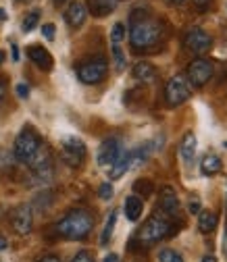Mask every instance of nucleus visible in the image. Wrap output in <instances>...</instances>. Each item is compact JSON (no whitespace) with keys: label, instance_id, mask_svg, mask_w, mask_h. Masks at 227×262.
Returning <instances> with one entry per match:
<instances>
[{"label":"nucleus","instance_id":"a211bd4d","mask_svg":"<svg viewBox=\"0 0 227 262\" xmlns=\"http://www.w3.org/2000/svg\"><path fill=\"white\" fill-rule=\"evenodd\" d=\"M196 146H198L196 136H194L192 131H185V136H183V140H181V146H179L181 158L185 160V165H192L194 156H196Z\"/></svg>","mask_w":227,"mask_h":262},{"label":"nucleus","instance_id":"aec40b11","mask_svg":"<svg viewBox=\"0 0 227 262\" xmlns=\"http://www.w3.org/2000/svg\"><path fill=\"white\" fill-rule=\"evenodd\" d=\"M221 167H223V162H221V158H219L217 154H204V156H202V162H200L202 175L213 177V175H217V173L221 171Z\"/></svg>","mask_w":227,"mask_h":262},{"label":"nucleus","instance_id":"7ed1b4c3","mask_svg":"<svg viewBox=\"0 0 227 262\" xmlns=\"http://www.w3.org/2000/svg\"><path fill=\"white\" fill-rule=\"evenodd\" d=\"M42 148V140L40 136L36 134V131L31 129H23L21 134L17 136L15 140V146H13V154L19 162H25V165H29V160L34 158Z\"/></svg>","mask_w":227,"mask_h":262},{"label":"nucleus","instance_id":"c85d7f7f","mask_svg":"<svg viewBox=\"0 0 227 262\" xmlns=\"http://www.w3.org/2000/svg\"><path fill=\"white\" fill-rule=\"evenodd\" d=\"M98 195H100V200H111L113 198V183L105 181L100 185V189H98Z\"/></svg>","mask_w":227,"mask_h":262},{"label":"nucleus","instance_id":"9d476101","mask_svg":"<svg viewBox=\"0 0 227 262\" xmlns=\"http://www.w3.org/2000/svg\"><path fill=\"white\" fill-rule=\"evenodd\" d=\"M121 152H123V146H121V142L117 138L105 140L100 144V148H98V165L102 169H111L115 165V160L121 156Z\"/></svg>","mask_w":227,"mask_h":262},{"label":"nucleus","instance_id":"5701e85b","mask_svg":"<svg viewBox=\"0 0 227 262\" xmlns=\"http://www.w3.org/2000/svg\"><path fill=\"white\" fill-rule=\"evenodd\" d=\"M115 223H117V210H113V212L109 214V221H107V225H105V229H102V235H100V244H102V246H107V244L111 242L113 231H115Z\"/></svg>","mask_w":227,"mask_h":262},{"label":"nucleus","instance_id":"f3484780","mask_svg":"<svg viewBox=\"0 0 227 262\" xmlns=\"http://www.w3.org/2000/svg\"><path fill=\"white\" fill-rule=\"evenodd\" d=\"M123 210H125L127 221L136 223V221L142 216V210H144V200L140 198V195H129V198H125V206H123Z\"/></svg>","mask_w":227,"mask_h":262},{"label":"nucleus","instance_id":"f704fd0d","mask_svg":"<svg viewBox=\"0 0 227 262\" xmlns=\"http://www.w3.org/2000/svg\"><path fill=\"white\" fill-rule=\"evenodd\" d=\"M102 262H119V256H117V254H109Z\"/></svg>","mask_w":227,"mask_h":262},{"label":"nucleus","instance_id":"cd10ccee","mask_svg":"<svg viewBox=\"0 0 227 262\" xmlns=\"http://www.w3.org/2000/svg\"><path fill=\"white\" fill-rule=\"evenodd\" d=\"M123 38H125V25H123V23H115V25H113V31H111L113 44H121Z\"/></svg>","mask_w":227,"mask_h":262},{"label":"nucleus","instance_id":"393cba45","mask_svg":"<svg viewBox=\"0 0 227 262\" xmlns=\"http://www.w3.org/2000/svg\"><path fill=\"white\" fill-rule=\"evenodd\" d=\"M113 60H115V69L117 71H123L127 67V58H125V54H123L119 44H113Z\"/></svg>","mask_w":227,"mask_h":262},{"label":"nucleus","instance_id":"a878e982","mask_svg":"<svg viewBox=\"0 0 227 262\" xmlns=\"http://www.w3.org/2000/svg\"><path fill=\"white\" fill-rule=\"evenodd\" d=\"M38 21H40V11H31V13H27V15H25L21 29H23V31H31V29H34V27L38 25Z\"/></svg>","mask_w":227,"mask_h":262},{"label":"nucleus","instance_id":"c9c22d12","mask_svg":"<svg viewBox=\"0 0 227 262\" xmlns=\"http://www.w3.org/2000/svg\"><path fill=\"white\" fill-rule=\"evenodd\" d=\"M223 256L227 258V231H225V235H223Z\"/></svg>","mask_w":227,"mask_h":262},{"label":"nucleus","instance_id":"dca6fc26","mask_svg":"<svg viewBox=\"0 0 227 262\" xmlns=\"http://www.w3.org/2000/svg\"><path fill=\"white\" fill-rule=\"evenodd\" d=\"M121 0H88V9L94 17H107L111 15Z\"/></svg>","mask_w":227,"mask_h":262},{"label":"nucleus","instance_id":"c756f323","mask_svg":"<svg viewBox=\"0 0 227 262\" xmlns=\"http://www.w3.org/2000/svg\"><path fill=\"white\" fill-rule=\"evenodd\" d=\"M54 34H56V29H54V25H52V23L42 25V36H44L48 42H52V40H54Z\"/></svg>","mask_w":227,"mask_h":262},{"label":"nucleus","instance_id":"7c9ffc66","mask_svg":"<svg viewBox=\"0 0 227 262\" xmlns=\"http://www.w3.org/2000/svg\"><path fill=\"white\" fill-rule=\"evenodd\" d=\"M71 262H94V256H92L90 252L81 250V252H77V254L73 256V260H71Z\"/></svg>","mask_w":227,"mask_h":262},{"label":"nucleus","instance_id":"1a4fd4ad","mask_svg":"<svg viewBox=\"0 0 227 262\" xmlns=\"http://www.w3.org/2000/svg\"><path fill=\"white\" fill-rule=\"evenodd\" d=\"M60 156L69 167H79L86 158V144L79 138H65L60 146Z\"/></svg>","mask_w":227,"mask_h":262},{"label":"nucleus","instance_id":"ea45409f","mask_svg":"<svg viewBox=\"0 0 227 262\" xmlns=\"http://www.w3.org/2000/svg\"><path fill=\"white\" fill-rule=\"evenodd\" d=\"M7 246H9L7 239H5V237H0V250H7Z\"/></svg>","mask_w":227,"mask_h":262},{"label":"nucleus","instance_id":"58836bf2","mask_svg":"<svg viewBox=\"0 0 227 262\" xmlns=\"http://www.w3.org/2000/svg\"><path fill=\"white\" fill-rule=\"evenodd\" d=\"M13 60H19V48L13 46Z\"/></svg>","mask_w":227,"mask_h":262},{"label":"nucleus","instance_id":"bb28decb","mask_svg":"<svg viewBox=\"0 0 227 262\" xmlns=\"http://www.w3.org/2000/svg\"><path fill=\"white\" fill-rule=\"evenodd\" d=\"M158 260L160 262H183V256L175 250H160L158 252Z\"/></svg>","mask_w":227,"mask_h":262},{"label":"nucleus","instance_id":"6e6552de","mask_svg":"<svg viewBox=\"0 0 227 262\" xmlns=\"http://www.w3.org/2000/svg\"><path fill=\"white\" fill-rule=\"evenodd\" d=\"M213 62L207 60V58H196L188 64V81L194 85V88H202L209 83V79L213 77Z\"/></svg>","mask_w":227,"mask_h":262},{"label":"nucleus","instance_id":"4468645a","mask_svg":"<svg viewBox=\"0 0 227 262\" xmlns=\"http://www.w3.org/2000/svg\"><path fill=\"white\" fill-rule=\"evenodd\" d=\"M86 19H88V9L81 3H77V0L71 3L67 7V11H65V21H67V25L73 29H79L86 23Z\"/></svg>","mask_w":227,"mask_h":262},{"label":"nucleus","instance_id":"2f4dec72","mask_svg":"<svg viewBox=\"0 0 227 262\" xmlns=\"http://www.w3.org/2000/svg\"><path fill=\"white\" fill-rule=\"evenodd\" d=\"M17 96L19 98H27L29 96V88L25 83H17Z\"/></svg>","mask_w":227,"mask_h":262},{"label":"nucleus","instance_id":"b1692460","mask_svg":"<svg viewBox=\"0 0 227 262\" xmlns=\"http://www.w3.org/2000/svg\"><path fill=\"white\" fill-rule=\"evenodd\" d=\"M152 189H154V185H152V181H148V179H138V181L134 183L136 195H142V198H148V195L152 193Z\"/></svg>","mask_w":227,"mask_h":262},{"label":"nucleus","instance_id":"0eeeda50","mask_svg":"<svg viewBox=\"0 0 227 262\" xmlns=\"http://www.w3.org/2000/svg\"><path fill=\"white\" fill-rule=\"evenodd\" d=\"M183 46L188 52L200 56V54L209 52V48L213 46V38L202 27H192V29H188V34L183 38Z\"/></svg>","mask_w":227,"mask_h":262},{"label":"nucleus","instance_id":"6ab92c4d","mask_svg":"<svg viewBox=\"0 0 227 262\" xmlns=\"http://www.w3.org/2000/svg\"><path fill=\"white\" fill-rule=\"evenodd\" d=\"M129 169H132V158H129V152H121V156L115 160V165L109 169V177L111 179H121Z\"/></svg>","mask_w":227,"mask_h":262},{"label":"nucleus","instance_id":"473e14b6","mask_svg":"<svg viewBox=\"0 0 227 262\" xmlns=\"http://www.w3.org/2000/svg\"><path fill=\"white\" fill-rule=\"evenodd\" d=\"M190 210H192V212H200V204H198V200H196V198H194V200L190 202Z\"/></svg>","mask_w":227,"mask_h":262},{"label":"nucleus","instance_id":"f03ea898","mask_svg":"<svg viewBox=\"0 0 227 262\" xmlns=\"http://www.w3.org/2000/svg\"><path fill=\"white\" fill-rule=\"evenodd\" d=\"M92 229H94V216L86 208L69 210L56 225L58 235L65 239H71V242L86 239L92 233Z\"/></svg>","mask_w":227,"mask_h":262},{"label":"nucleus","instance_id":"4be33fe9","mask_svg":"<svg viewBox=\"0 0 227 262\" xmlns=\"http://www.w3.org/2000/svg\"><path fill=\"white\" fill-rule=\"evenodd\" d=\"M217 225H219L217 214H213V212H209V210H202V212H200V216H198V229H200L202 233L215 231Z\"/></svg>","mask_w":227,"mask_h":262},{"label":"nucleus","instance_id":"f257e3e1","mask_svg":"<svg viewBox=\"0 0 227 262\" xmlns=\"http://www.w3.org/2000/svg\"><path fill=\"white\" fill-rule=\"evenodd\" d=\"M163 40V25L148 13H132V29H129V44L134 52H148Z\"/></svg>","mask_w":227,"mask_h":262},{"label":"nucleus","instance_id":"ddd939ff","mask_svg":"<svg viewBox=\"0 0 227 262\" xmlns=\"http://www.w3.org/2000/svg\"><path fill=\"white\" fill-rule=\"evenodd\" d=\"M27 56H29L31 62H34L36 67H40L42 71H50V69H52V64H54L50 52H48L44 46H38V44H34V46H29V48H27Z\"/></svg>","mask_w":227,"mask_h":262},{"label":"nucleus","instance_id":"e433bc0d","mask_svg":"<svg viewBox=\"0 0 227 262\" xmlns=\"http://www.w3.org/2000/svg\"><path fill=\"white\" fill-rule=\"evenodd\" d=\"M202 262H217V258H215L213 254H207V256L202 258Z\"/></svg>","mask_w":227,"mask_h":262},{"label":"nucleus","instance_id":"f8f14e48","mask_svg":"<svg viewBox=\"0 0 227 262\" xmlns=\"http://www.w3.org/2000/svg\"><path fill=\"white\" fill-rule=\"evenodd\" d=\"M29 167H31V171H34V175L42 181H48L52 177V160H50V154L44 146L40 148V152L34 158L29 160Z\"/></svg>","mask_w":227,"mask_h":262},{"label":"nucleus","instance_id":"20e7f679","mask_svg":"<svg viewBox=\"0 0 227 262\" xmlns=\"http://www.w3.org/2000/svg\"><path fill=\"white\" fill-rule=\"evenodd\" d=\"M169 233H171V223L165 216L154 214L142 225V229L138 231V239L144 244H156L158 239L167 237Z\"/></svg>","mask_w":227,"mask_h":262},{"label":"nucleus","instance_id":"a19ab883","mask_svg":"<svg viewBox=\"0 0 227 262\" xmlns=\"http://www.w3.org/2000/svg\"><path fill=\"white\" fill-rule=\"evenodd\" d=\"M3 98H5V83L0 81V100H3Z\"/></svg>","mask_w":227,"mask_h":262},{"label":"nucleus","instance_id":"4c0bfd02","mask_svg":"<svg viewBox=\"0 0 227 262\" xmlns=\"http://www.w3.org/2000/svg\"><path fill=\"white\" fill-rule=\"evenodd\" d=\"M194 3H196L198 7H207V5L211 3V0H194Z\"/></svg>","mask_w":227,"mask_h":262},{"label":"nucleus","instance_id":"79ce46f5","mask_svg":"<svg viewBox=\"0 0 227 262\" xmlns=\"http://www.w3.org/2000/svg\"><path fill=\"white\" fill-rule=\"evenodd\" d=\"M0 21H7V11L0 9Z\"/></svg>","mask_w":227,"mask_h":262},{"label":"nucleus","instance_id":"39448f33","mask_svg":"<svg viewBox=\"0 0 227 262\" xmlns=\"http://www.w3.org/2000/svg\"><path fill=\"white\" fill-rule=\"evenodd\" d=\"M192 96V88L185 75H175L169 79V83L165 85V100L169 106H179L185 100H190Z\"/></svg>","mask_w":227,"mask_h":262},{"label":"nucleus","instance_id":"9b49d317","mask_svg":"<svg viewBox=\"0 0 227 262\" xmlns=\"http://www.w3.org/2000/svg\"><path fill=\"white\" fill-rule=\"evenodd\" d=\"M11 223L19 235H27L31 231V227H34V212H31V206L29 204L17 206L11 212Z\"/></svg>","mask_w":227,"mask_h":262},{"label":"nucleus","instance_id":"a18cd8bd","mask_svg":"<svg viewBox=\"0 0 227 262\" xmlns=\"http://www.w3.org/2000/svg\"><path fill=\"white\" fill-rule=\"evenodd\" d=\"M54 3H56V5H58V3H65V0H54Z\"/></svg>","mask_w":227,"mask_h":262},{"label":"nucleus","instance_id":"c03bdc74","mask_svg":"<svg viewBox=\"0 0 227 262\" xmlns=\"http://www.w3.org/2000/svg\"><path fill=\"white\" fill-rule=\"evenodd\" d=\"M169 3H173V5H181L183 0H169Z\"/></svg>","mask_w":227,"mask_h":262},{"label":"nucleus","instance_id":"37998d69","mask_svg":"<svg viewBox=\"0 0 227 262\" xmlns=\"http://www.w3.org/2000/svg\"><path fill=\"white\" fill-rule=\"evenodd\" d=\"M3 60H5V52L0 50V64H3Z\"/></svg>","mask_w":227,"mask_h":262},{"label":"nucleus","instance_id":"423d86ee","mask_svg":"<svg viewBox=\"0 0 227 262\" xmlns=\"http://www.w3.org/2000/svg\"><path fill=\"white\" fill-rule=\"evenodd\" d=\"M107 71H109V64L105 58H92L77 69V77L86 85H96L107 77Z\"/></svg>","mask_w":227,"mask_h":262},{"label":"nucleus","instance_id":"412c9836","mask_svg":"<svg viewBox=\"0 0 227 262\" xmlns=\"http://www.w3.org/2000/svg\"><path fill=\"white\" fill-rule=\"evenodd\" d=\"M134 77L142 83H152L156 79V69L150 62H138L134 67Z\"/></svg>","mask_w":227,"mask_h":262},{"label":"nucleus","instance_id":"2eb2a0df","mask_svg":"<svg viewBox=\"0 0 227 262\" xmlns=\"http://www.w3.org/2000/svg\"><path fill=\"white\" fill-rule=\"evenodd\" d=\"M160 210L163 212H167V214H175L177 212V208H179V200H177V193H175V189L173 187H163L160 189Z\"/></svg>","mask_w":227,"mask_h":262},{"label":"nucleus","instance_id":"72a5a7b5","mask_svg":"<svg viewBox=\"0 0 227 262\" xmlns=\"http://www.w3.org/2000/svg\"><path fill=\"white\" fill-rule=\"evenodd\" d=\"M38 262H60L56 256H44V258H40Z\"/></svg>","mask_w":227,"mask_h":262}]
</instances>
